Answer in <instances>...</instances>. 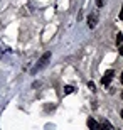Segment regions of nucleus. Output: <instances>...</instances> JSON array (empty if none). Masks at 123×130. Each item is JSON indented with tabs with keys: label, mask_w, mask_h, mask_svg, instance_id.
<instances>
[{
	"label": "nucleus",
	"mask_w": 123,
	"mask_h": 130,
	"mask_svg": "<svg viewBox=\"0 0 123 130\" xmlns=\"http://www.w3.org/2000/svg\"><path fill=\"white\" fill-rule=\"evenodd\" d=\"M120 81H121V85H123V73H121V78H120Z\"/></svg>",
	"instance_id": "9d476101"
},
{
	"label": "nucleus",
	"mask_w": 123,
	"mask_h": 130,
	"mask_svg": "<svg viewBox=\"0 0 123 130\" xmlns=\"http://www.w3.org/2000/svg\"><path fill=\"white\" fill-rule=\"evenodd\" d=\"M116 47H118L120 54L123 56V36H121V34H118V36H116Z\"/></svg>",
	"instance_id": "20e7f679"
},
{
	"label": "nucleus",
	"mask_w": 123,
	"mask_h": 130,
	"mask_svg": "<svg viewBox=\"0 0 123 130\" xmlns=\"http://www.w3.org/2000/svg\"><path fill=\"white\" fill-rule=\"evenodd\" d=\"M96 24H98V12H93V14L88 15V27L90 29H95Z\"/></svg>",
	"instance_id": "f03ea898"
},
{
	"label": "nucleus",
	"mask_w": 123,
	"mask_h": 130,
	"mask_svg": "<svg viewBox=\"0 0 123 130\" xmlns=\"http://www.w3.org/2000/svg\"><path fill=\"white\" fill-rule=\"evenodd\" d=\"M73 91H74V88H73V86H66V88H64V93H66V95H69V93H73Z\"/></svg>",
	"instance_id": "423d86ee"
},
{
	"label": "nucleus",
	"mask_w": 123,
	"mask_h": 130,
	"mask_svg": "<svg viewBox=\"0 0 123 130\" xmlns=\"http://www.w3.org/2000/svg\"><path fill=\"white\" fill-rule=\"evenodd\" d=\"M120 115H121V118H123V110H121V111H120Z\"/></svg>",
	"instance_id": "9b49d317"
},
{
	"label": "nucleus",
	"mask_w": 123,
	"mask_h": 130,
	"mask_svg": "<svg viewBox=\"0 0 123 130\" xmlns=\"http://www.w3.org/2000/svg\"><path fill=\"white\" fill-rule=\"evenodd\" d=\"M113 69H108V71L104 73V76H103V79H101V85L103 86H108L110 83H111V79H113Z\"/></svg>",
	"instance_id": "7ed1b4c3"
},
{
	"label": "nucleus",
	"mask_w": 123,
	"mask_h": 130,
	"mask_svg": "<svg viewBox=\"0 0 123 130\" xmlns=\"http://www.w3.org/2000/svg\"><path fill=\"white\" fill-rule=\"evenodd\" d=\"M121 100H123V93H121Z\"/></svg>",
	"instance_id": "ddd939ff"
},
{
	"label": "nucleus",
	"mask_w": 123,
	"mask_h": 130,
	"mask_svg": "<svg viewBox=\"0 0 123 130\" xmlns=\"http://www.w3.org/2000/svg\"><path fill=\"white\" fill-rule=\"evenodd\" d=\"M88 127H91V128H99L101 125H99L98 122H95L93 118H88Z\"/></svg>",
	"instance_id": "39448f33"
},
{
	"label": "nucleus",
	"mask_w": 123,
	"mask_h": 130,
	"mask_svg": "<svg viewBox=\"0 0 123 130\" xmlns=\"http://www.w3.org/2000/svg\"><path fill=\"white\" fill-rule=\"evenodd\" d=\"M0 58H2V49H0Z\"/></svg>",
	"instance_id": "f8f14e48"
},
{
	"label": "nucleus",
	"mask_w": 123,
	"mask_h": 130,
	"mask_svg": "<svg viewBox=\"0 0 123 130\" xmlns=\"http://www.w3.org/2000/svg\"><path fill=\"white\" fill-rule=\"evenodd\" d=\"M88 86L91 88V91H95V90H96V88H95V83H93V81H90V83H88Z\"/></svg>",
	"instance_id": "0eeeda50"
},
{
	"label": "nucleus",
	"mask_w": 123,
	"mask_h": 130,
	"mask_svg": "<svg viewBox=\"0 0 123 130\" xmlns=\"http://www.w3.org/2000/svg\"><path fill=\"white\" fill-rule=\"evenodd\" d=\"M49 59H51V53H44L42 56H41V59L37 61V64L32 68V74H36L37 71H41V69H42V68L49 63Z\"/></svg>",
	"instance_id": "f257e3e1"
},
{
	"label": "nucleus",
	"mask_w": 123,
	"mask_h": 130,
	"mask_svg": "<svg viewBox=\"0 0 123 130\" xmlns=\"http://www.w3.org/2000/svg\"><path fill=\"white\" fill-rule=\"evenodd\" d=\"M120 19L123 20V5H121V10H120Z\"/></svg>",
	"instance_id": "1a4fd4ad"
},
{
	"label": "nucleus",
	"mask_w": 123,
	"mask_h": 130,
	"mask_svg": "<svg viewBox=\"0 0 123 130\" xmlns=\"http://www.w3.org/2000/svg\"><path fill=\"white\" fill-rule=\"evenodd\" d=\"M96 5H98V7H103V5H104V0H96Z\"/></svg>",
	"instance_id": "6e6552de"
}]
</instances>
